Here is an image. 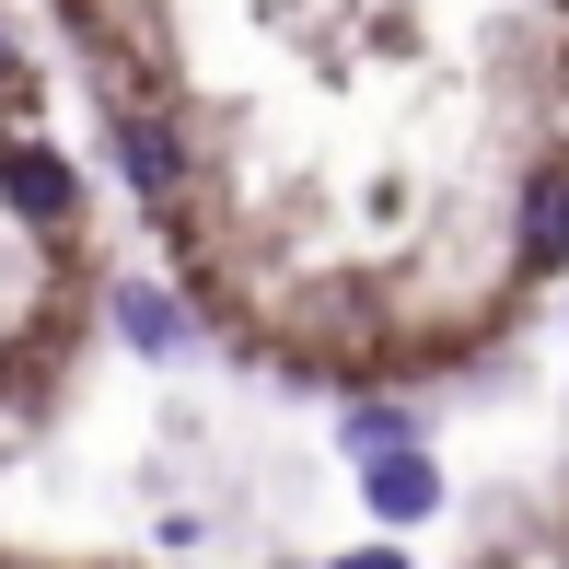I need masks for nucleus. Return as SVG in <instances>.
Returning a JSON list of instances; mask_svg holds the SVG:
<instances>
[{
    "label": "nucleus",
    "mask_w": 569,
    "mask_h": 569,
    "mask_svg": "<svg viewBox=\"0 0 569 569\" xmlns=\"http://www.w3.org/2000/svg\"><path fill=\"white\" fill-rule=\"evenodd\" d=\"M360 465H372V511H383V523H430V511H442V477H430L419 442H383Z\"/></svg>",
    "instance_id": "1"
},
{
    "label": "nucleus",
    "mask_w": 569,
    "mask_h": 569,
    "mask_svg": "<svg viewBox=\"0 0 569 569\" xmlns=\"http://www.w3.org/2000/svg\"><path fill=\"white\" fill-rule=\"evenodd\" d=\"M523 256H535V268H569V174H535V198H523Z\"/></svg>",
    "instance_id": "4"
},
{
    "label": "nucleus",
    "mask_w": 569,
    "mask_h": 569,
    "mask_svg": "<svg viewBox=\"0 0 569 569\" xmlns=\"http://www.w3.org/2000/svg\"><path fill=\"white\" fill-rule=\"evenodd\" d=\"M0 187H12V210H23V221H70V163H59V151L12 140V151H0Z\"/></svg>",
    "instance_id": "2"
},
{
    "label": "nucleus",
    "mask_w": 569,
    "mask_h": 569,
    "mask_svg": "<svg viewBox=\"0 0 569 569\" xmlns=\"http://www.w3.org/2000/svg\"><path fill=\"white\" fill-rule=\"evenodd\" d=\"M383 442H407V419H396V407H360V419H349V453H383Z\"/></svg>",
    "instance_id": "6"
},
{
    "label": "nucleus",
    "mask_w": 569,
    "mask_h": 569,
    "mask_svg": "<svg viewBox=\"0 0 569 569\" xmlns=\"http://www.w3.org/2000/svg\"><path fill=\"white\" fill-rule=\"evenodd\" d=\"M117 326H128L140 349H174V338H187V315H174L163 291H117Z\"/></svg>",
    "instance_id": "5"
},
{
    "label": "nucleus",
    "mask_w": 569,
    "mask_h": 569,
    "mask_svg": "<svg viewBox=\"0 0 569 569\" xmlns=\"http://www.w3.org/2000/svg\"><path fill=\"white\" fill-rule=\"evenodd\" d=\"M117 174H128L140 198H174V128L128 117V128H117Z\"/></svg>",
    "instance_id": "3"
}]
</instances>
